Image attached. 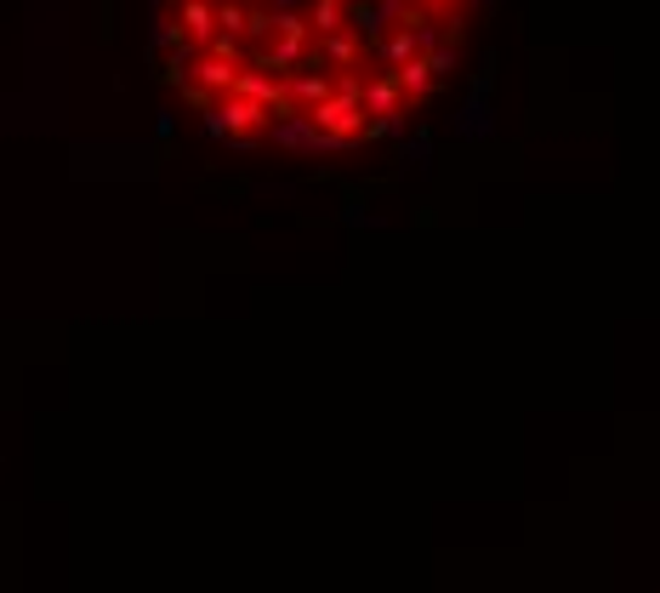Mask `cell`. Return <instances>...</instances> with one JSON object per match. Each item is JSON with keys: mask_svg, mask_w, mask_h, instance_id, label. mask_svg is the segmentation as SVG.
<instances>
[{"mask_svg": "<svg viewBox=\"0 0 660 593\" xmlns=\"http://www.w3.org/2000/svg\"><path fill=\"white\" fill-rule=\"evenodd\" d=\"M268 126H273V114L268 109H257L250 97H240V92H222V97H211L206 104V132L211 137H222V143H257V137H268Z\"/></svg>", "mask_w": 660, "mask_h": 593, "instance_id": "1", "label": "cell"}, {"mask_svg": "<svg viewBox=\"0 0 660 593\" xmlns=\"http://www.w3.org/2000/svg\"><path fill=\"white\" fill-rule=\"evenodd\" d=\"M217 35L250 40V0H217Z\"/></svg>", "mask_w": 660, "mask_h": 593, "instance_id": "3", "label": "cell"}, {"mask_svg": "<svg viewBox=\"0 0 660 593\" xmlns=\"http://www.w3.org/2000/svg\"><path fill=\"white\" fill-rule=\"evenodd\" d=\"M176 23H183V35L206 52V46L217 40V0H183V7H176Z\"/></svg>", "mask_w": 660, "mask_h": 593, "instance_id": "2", "label": "cell"}]
</instances>
